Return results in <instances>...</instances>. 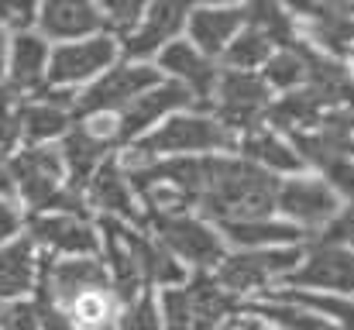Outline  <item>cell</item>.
<instances>
[{
	"label": "cell",
	"mask_w": 354,
	"mask_h": 330,
	"mask_svg": "<svg viewBox=\"0 0 354 330\" xmlns=\"http://www.w3.org/2000/svg\"><path fill=\"white\" fill-rule=\"evenodd\" d=\"M275 193H279V179L272 172L244 162L237 152L200 158V207H196V214H203L210 223L272 217Z\"/></svg>",
	"instance_id": "6da1fadb"
},
{
	"label": "cell",
	"mask_w": 354,
	"mask_h": 330,
	"mask_svg": "<svg viewBox=\"0 0 354 330\" xmlns=\"http://www.w3.org/2000/svg\"><path fill=\"white\" fill-rule=\"evenodd\" d=\"M234 134L210 110L193 107L165 117L155 131H148L134 145L118 148V162L124 169H138L158 158H210V155H234Z\"/></svg>",
	"instance_id": "7a4b0ae2"
},
{
	"label": "cell",
	"mask_w": 354,
	"mask_h": 330,
	"mask_svg": "<svg viewBox=\"0 0 354 330\" xmlns=\"http://www.w3.org/2000/svg\"><path fill=\"white\" fill-rule=\"evenodd\" d=\"M145 220L196 214L200 207V158H158L138 169H124Z\"/></svg>",
	"instance_id": "3957f363"
},
{
	"label": "cell",
	"mask_w": 354,
	"mask_h": 330,
	"mask_svg": "<svg viewBox=\"0 0 354 330\" xmlns=\"http://www.w3.org/2000/svg\"><path fill=\"white\" fill-rule=\"evenodd\" d=\"M299 248H261V251H227L221 265L210 272L234 300L251 303L282 286V279L299 265Z\"/></svg>",
	"instance_id": "277c9868"
},
{
	"label": "cell",
	"mask_w": 354,
	"mask_h": 330,
	"mask_svg": "<svg viewBox=\"0 0 354 330\" xmlns=\"http://www.w3.org/2000/svg\"><path fill=\"white\" fill-rule=\"evenodd\" d=\"M155 241L186 268V272H214L227 255L221 230L203 214H179V217L148 220Z\"/></svg>",
	"instance_id": "5b68a950"
},
{
	"label": "cell",
	"mask_w": 354,
	"mask_h": 330,
	"mask_svg": "<svg viewBox=\"0 0 354 330\" xmlns=\"http://www.w3.org/2000/svg\"><path fill=\"white\" fill-rule=\"evenodd\" d=\"M279 289L292 293H324V296H354V251L344 244L313 237L303 244L299 265L282 279Z\"/></svg>",
	"instance_id": "8992f818"
},
{
	"label": "cell",
	"mask_w": 354,
	"mask_h": 330,
	"mask_svg": "<svg viewBox=\"0 0 354 330\" xmlns=\"http://www.w3.org/2000/svg\"><path fill=\"white\" fill-rule=\"evenodd\" d=\"M344 210V203L337 200V193L313 172H299V176H286L279 179V193H275V217L289 220L292 227H299L310 241L320 237L337 214Z\"/></svg>",
	"instance_id": "52a82bcc"
},
{
	"label": "cell",
	"mask_w": 354,
	"mask_h": 330,
	"mask_svg": "<svg viewBox=\"0 0 354 330\" xmlns=\"http://www.w3.org/2000/svg\"><path fill=\"white\" fill-rule=\"evenodd\" d=\"M162 83V73L151 62H127L118 59L100 80L83 86L76 93L73 117H93V113H120L127 104H134L141 93Z\"/></svg>",
	"instance_id": "ba28073f"
},
{
	"label": "cell",
	"mask_w": 354,
	"mask_h": 330,
	"mask_svg": "<svg viewBox=\"0 0 354 330\" xmlns=\"http://www.w3.org/2000/svg\"><path fill=\"white\" fill-rule=\"evenodd\" d=\"M272 104L268 86L261 83L258 73H234V69H221L210 113L234 134L244 138L251 131H258L265 124V110Z\"/></svg>",
	"instance_id": "9c48e42d"
},
{
	"label": "cell",
	"mask_w": 354,
	"mask_h": 330,
	"mask_svg": "<svg viewBox=\"0 0 354 330\" xmlns=\"http://www.w3.org/2000/svg\"><path fill=\"white\" fill-rule=\"evenodd\" d=\"M299 42L327 59H354V3H292Z\"/></svg>",
	"instance_id": "30bf717a"
},
{
	"label": "cell",
	"mask_w": 354,
	"mask_h": 330,
	"mask_svg": "<svg viewBox=\"0 0 354 330\" xmlns=\"http://www.w3.org/2000/svg\"><path fill=\"white\" fill-rule=\"evenodd\" d=\"M118 59H120L118 38H111V35H93V38H83V42L52 45L45 86H59V90H76L80 93L83 86L100 80Z\"/></svg>",
	"instance_id": "8fae6325"
},
{
	"label": "cell",
	"mask_w": 354,
	"mask_h": 330,
	"mask_svg": "<svg viewBox=\"0 0 354 330\" xmlns=\"http://www.w3.org/2000/svg\"><path fill=\"white\" fill-rule=\"evenodd\" d=\"M186 10H189V3H176V0L145 3V14L134 24V31H127L118 42L120 59H127V62H155L165 45L183 38Z\"/></svg>",
	"instance_id": "7c38bea8"
},
{
	"label": "cell",
	"mask_w": 354,
	"mask_h": 330,
	"mask_svg": "<svg viewBox=\"0 0 354 330\" xmlns=\"http://www.w3.org/2000/svg\"><path fill=\"white\" fill-rule=\"evenodd\" d=\"M24 237L48 258H93L100 255V223L86 217H28Z\"/></svg>",
	"instance_id": "4fadbf2b"
},
{
	"label": "cell",
	"mask_w": 354,
	"mask_h": 330,
	"mask_svg": "<svg viewBox=\"0 0 354 330\" xmlns=\"http://www.w3.org/2000/svg\"><path fill=\"white\" fill-rule=\"evenodd\" d=\"M83 196H86V203H90L97 220H114V223H124V227H148L141 200H138L124 165L118 162V155H111L93 172V179L86 183Z\"/></svg>",
	"instance_id": "5bb4252c"
},
{
	"label": "cell",
	"mask_w": 354,
	"mask_h": 330,
	"mask_svg": "<svg viewBox=\"0 0 354 330\" xmlns=\"http://www.w3.org/2000/svg\"><path fill=\"white\" fill-rule=\"evenodd\" d=\"M162 80H172L179 83L193 104L200 110H210V100H214V90H217V80H221V62L207 59L203 52H196L186 38H176L172 45H165L158 52V59L151 62Z\"/></svg>",
	"instance_id": "9a60e30c"
},
{
	"label": "cell",
	"mask_w": 354,
	"mask_h": 330,
	"mask_svg": "<svg viewBox=\"0 0 354 330\" xmlns=\"http://www.w3.org/2000/svg\"><path fill=\"white\" fill-rule=\"evenodd\" d=\"M193 97L179 86V83H172V80H162L158 86H151L148 93H141L134 104H127V107L118 113V145H134L138 138H145L148 131H155L165 117H172V113H183V110H193Z\"/></svg>",
	"instance_id": "2e32d148"
},
{
	"label": "cell",
	"mask_w": 354,
	"mask_h": 330,
	"mask_svg": "<svg viewBox=\"0 0 354 330\" xmlns=\"http://www.w3.org/2000/svg\"><path fill=\"white\" fill-rule=\"evenodd\" d=\"M241 28H244V3H189L183 38L207 59L221 62V55L241 35Z\"/></svg>",
	"instance_id": "e0dca14e"
},
{
	"label": "cell",
	"mask_w": 354,
	"mask_h": 330,
	"mask_svg": "<svg viewBox=\"0 0 354 330\" xmlns=\"http://www.w3.org/2000/svg\"><path fill=\"white\" fill-rule=\"evenodd\" d=\"M114 230H118L120 244L127 248V255H131V262H134V268H138V275H141V282H145L148 293H162V289H172V286H183L186 282L189 272L155 241V234L148 227L114 223Z\"/></svg>",
	"instance_id": "ac0fdd59"
},
{
	"label": "cell",
	"mask_w": 354,
	"mask_h": 330,
	"mask_svg": "<svg viewBox=\"0 0 354 330\" xmlns=\"http://www.w3.org/2000/svg\"><path fill=\"white\" fill-rule=\"evenodd\" d=\"M35 31L48 45H66V42L93 38V35H107L100 3H90V0H45V3H38Z\"/></svg>",
	"instance_id": "d6986e66"
},
{
	"label": "cell",
	"mask_w": 354,
	"mask_h": 330,
	"mask_svg": "<svg viewBox=\"0 0 354 330\" xmlns=\"http://www.w3.org/2000/svg\"><path fill=\"white\" fill-rule=\"evenodd\" d=\"M48 55L52 45L31 28V31H17L10 35V52H7V86L24 100L31 93H38L45 86L48 76Z\"/></svg>",
	"instance_id": "ffe728a7"
},
{
	"label": "cell",
	"mask_w": 354,
	"mask_h": 330,
	"mask_svg": "<svg viewBox=\"0 0 354 330\" xmlns=\"http://www.w3.org/2000/svg\"><path fill=\"white\" fill-rule=\"evenodd\" d=\"M227 244V251H261V248H299L310 237L292 227L282 217H251V220H231V223H214Z\"/></svg>",
	"instance_id": "44dd1931"
},
{
	"label": "cell",
	"mask_w": 354,
	"mask_h": 330,
	"mask_svg": "<svg viewBox=\"0 0 354 330\" xmlns=\"http://www.w3.org/2000/svg\"><path fill=\"white\" fill-rule=\"evenodd\" d=\"M59 155H62V165H66V183L83 193L86 183L93 179V172H97L111 155H118V148H114L111 141L90 134L80 120H73L69 134L59 141Z\"/></svg>",
	"instance_id": "7402d4cb"
},
{
	"label": "cell",
	"mask_w": 354,
	"mask_h": 330,
	"mask_svg": "<svg viewBox=\"0 0 354 330\" xmlns=\"http://www.w3.org/2000/svg\"><path fill=\"white\" fill-rule=\"evenodd\" d=\"M183 289H186V300H189V310H193V330L224 327L244 306L210 272H189L186 282H183Z\"/></svg>",
	"instance_id": "603a6c76"
},
{
	"label": "cell",
	"mask_w": 354,
	"mask_h": 330,
	"mask_svg": "<svg viewBox=\"0 0 354 330\" xmlns=\"http://www.w3.org/2000/svg\"><path fill=\"white\" fill-rule=\"evenodd\" d=\"M237 155H241L244 162H251V165L272 172L275 179L306 172L303 162H299V155H296V148L289 145V138L279 134V131H272V127H265V124H261L258 131L237 138Z\"/></svg>",
	"instance_id": "cb8c5ba5"
},
{
	"label": "cell",
	"mask_w": 354,
	"mask_h": 330,
	"mask_svg": "<svg viewBox=\"0 0 354 330\" xmlns=\"http://www.w3.org/2000/svg\"><path fill=\"white\" fill-rule=\"evenodd\" d=\"M244 313H251L265 330H334L324 317H317L310 306L296 303L292 296H286L282 289H272L251 303L241 306Z\"/></svg>",
	"instance_id": "d4e9b609"
},
{
	"label": "cell",
	"mask_w": 354,
	"mask_h": 330,
	"mask_svg": "<svg viewBox=\"0 0 354 330\" xmlns=\"http://www.w3.org/2000/svg\"><path fill=\"white\" fill-rule=\"evenodd\" d=\"M14 120H17V134H21V145H59L69 127H73V110L52 107L45 100H21L14 107Z\"/></svg>",
	"instance_id": "484cf974"
},
{
	"label": "cell",
	"mask_w": 354,
	"mask_h": 330,
	"mask_svg": "<svg viewBox=\"0 0 354 330\" xmlns=\"http://www.w3.org/2000/svg\"><path fill=\"white\" fill-rule=\"evenodd\" d=\"M35 275H38V248L24 234L0 248V303L31 300Z\"/></svg>",
	"instance_id": "4316f807"
},
{
	"label": "cell",
	"mask_w": 354,
	"mask_h": 330,
	"mask_svg": "<svg viewBox=\"0 0 354 330\" xmlns=\"http://www.w3.org/2000/svg\"><path fill=\"white\" fill-rule=\"evenodd\" d=\"M244 24L261 31L275 52L279 48H292L299 45V31H296V17L286 3H268V0H254V3H244Z\"/></svg>",
	"instance_id": "83f0119b"
},
{
	"label": "cell",
	"mask_w": 354,
	"mask_h": 330,
	"mask_svg": "<svg viewBox=\"0 0 354 330\" xmlns=\"http://www.w3.org/2000/svg\"><path fill=\"white\" fill-rule=\"evenodd\" d=\"M261 83L268 86L272 97H282V93H292L306 83V48L303 42L292 45V48H279L272 52V59L258 69Z\"/></svg>",
	"instance_id": "f1b7e54d"
},
{
	"label": "cell",
	"mask_w": 354,
	"mask_h": 330,
	"mask_svg": "<svg viewBox=\"0 0 354 330\" xmlns=\"http://www.w3.org/2000/svg\"><path fill=\"white\" fill-rule=\"evenodd\" d=\"M272 52H275V45L261 35V31H254V28H241V35H237L234 42L227 45V52L221 55V69H234V73H258L268 59H272Z\"/></svg>",
	"instance_id": "f546056e"
},
{
	"label": "cell",
	"mask_w": 354,
	"mask_h": 330,
	"mask_svg": "<svg viewBox=\"0 0 354 330\" xmlns=\"http://www.w3.org/2000/svg\"><path fill=\"white\" fill-rule=\"evenodd\" d=\"M66 313H69L76 330H104L114 327L118 303H114L111 289H93V293H83L80 300H73V306Z\"/></svg>",
	"instance_id": "4dcf8cb0"
},
{
	"label": "cell",
	"mask_w": 354,
	"mask_h": 330,
	"mask_svg": "<svg viewBox=\"0 0 354 330\" xmlns=\"http://www.w3.org/2000/svg\"><path fill=\"white\" fill-rule=\"evenodd\" d=\"M286 296H292L296 303L310 306L317 317H324L334 330H354V296H324V293H292L282 289Z\"/></svg>",
	"instance_id": "1f68e13d"
},
{
	"label": "cell",
	"mask_w": 354,
	"mask_h": 330,
	"mask_svg": "<svg viewBox=\"0 0 354 330\" xmlns=\"http://www.w3.org/2000/svg\"><path fill=\"white\" fill-rule=\"evenodd\" d=\"M114 330H162V313H158V296L141 293L131 306L118 310Z\"/></svg>",
	"instance_id": "d6a6232c"
},
{
	"label": "cell",
	"mask_w": 354,
	"mask_h": 330,
	"mask_svg": "<svg viewBox=\"0 0 354 330\" xmlns=\"http://www.w3.org/2000/svg\"><path fill=\"white\" fill-rule=\"evenodd\" d=\"M100 14H104V31L120 42L141 21L145 3H138V0H107V3H100Z\"/></svg>",
	"instance_id": "836d02e7"
},
{
	"label": "cell",
	"mask_w": 354,
	"mask_h": 330,
	"mask_svg": "<svg viewBox=\"0 0 354 330\" xmlns=\"http://www.w3.org/2000/svg\"><path fill=\"white\" fill-rule=\"evenodd\" d=\"M0 330H41L35 303H31V300L3 303V313H0Z\"/></svg>",
	"instance_id": "e575fe53"
},
{
	"label": "cell",
	"mask_w": 354,
	"mask_h": 330,
	"mask_svg": "<svg viewBox=\"0 0 354 330\" xmlns=\"http://www.w3.org/2000/svg\"><path fill=\"white\" fill-rule=\"evenodd\" d=\"M24 223H28V214L21 210V203L14 196H0V248L17 241L24 234Z\"/></svg>",
	"instance_id": "d590c367"
},
{
	"label": "cell",
	"mask_w": 354,
	"mask_h": 330,
	"mask_svg": "<svg viewBox=\"0 0 354 330\" xmlns=\"http://www.w3.org/2000/svg\"><path fill=\"white\" fill-rule=\"evenodd\" d=\"M320 237H324V241H334V244H344L348 251H354V203L344 207V210L337 214V220H334Z\"/></svg>",
	"instance_id": "8d00e7d4"
},
{
	"label": "cell",
	"mask_w": 354,
	"mask_h": 330,
	"mask_svg": "<svg viewBox=\"0 0 354 330\" xmlns=\"http://www.w3.org/2000/svg\"><path fill=\"white\" fill-rule=\"evenodd\" d=\"M21 148V134H17V120L14 113H0V169L14 158V152Z\"/></svg>",
	"instance_id": "74e56055"
},
{
	"label": "cell",
	"mask_w": 354,
	"mask_h": 330,
	"mask_svg": "<svg viewBox=\"0 0 354 330\" xmlns=\"http://www.w3.org/2000/svg\"><path fill=\"white\" fill-rule=\"evenodd\" d=\"M31 303H35V300H31ZM35 310H38V324H41V330H76L73 320H69V313L59 310L55 303H35Z\"/></svg>",
	"instance_id": "f35d334b"
},
{
	"label": "cell",
	"mask_w": 354,
	"mask_h": 330,
	"mask_svg": "<svg viewBox=\"0 0 354 330\" xmlns=\"http://www.w3.org/2000/svg\"><path fill=\"white\" fill-rule=\"evenodd\" d=\"M217 330H265V327H261V324H258L251 313H244V310H241L237 317H231L224 327H217Z\"/></svg>",
	"instance_id": "ab89813d"
},
{
	"label": "cell",
	"mask_w": 354,
	"mask_h": 330,
	"mask_svg": "<svg viewBox=\"0 0 354 330\" xmlns=\"http://www.w3.org/2000/svg\"><path fill=\"white\" fill-rule=\"evenodd\" d=\"M17 104H21V97H17V93L7 86V80H3V83H0V113H14Z\"/></svg>",
	"instance_id": "60d3db41"
},
{
	"label": "cell",
	"mask_w": 354,
	"mask_h": 330,
	"mask_svg": "<svg viewBox=\"0 0 354 330\" xmlns=\"http://www.w3.org/2000/svg\"><path fill=\"white\" fill-rule=\"evenodd\" d=\"M7 52H10V31L0 28V83L7 80Z\"/></svg>",
	"instance_id": "b9f144b4"
},
{
	"label": "cell",
	"mask_w": 354,
	"mask_h": 330,
	"mask_svg": "<svg viewBox=\"0 0 354 330\" xmlns=\"http://www.w3.org/2000/svg\"><path fill=\"white\" fill-rule=\"evenodd\" d=\"M0 313H3V303H0Z\"/></svg>",
	"instance_id": "7bdbcfd3"
},
{
	"label": "cell",
	"mask_w": 354,
	"mask_h": 330,
	"mask_svg": "<svg viewBox=\"0 0 354 330\" xmlns=\"http://www.w3.org/2000/svg\"><path fill=\"white\" fill-rule=\"evenodd\" d=\"M104 330H114V327H104Z\"/></svg>",
	"instance_id": "ee69618b"
}]
</instances>
